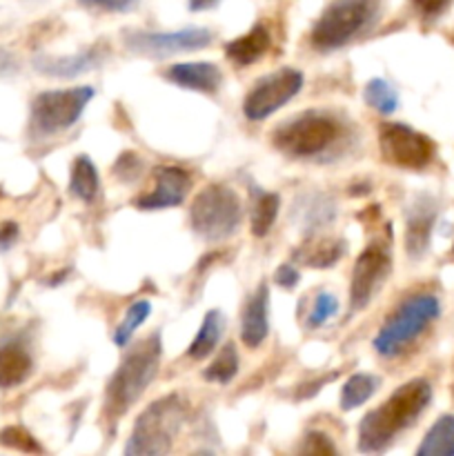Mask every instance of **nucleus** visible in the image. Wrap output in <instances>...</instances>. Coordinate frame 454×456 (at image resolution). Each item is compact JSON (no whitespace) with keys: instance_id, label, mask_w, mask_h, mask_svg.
I'll return each mask as SVG.
<instances>
[{"instance_id":"obj_1","label":"nucleus","mask_w":454,"mask_h":456,"mask_svg":"<svg viewBox=\"0 0 454 456\" xmlns=\"http://www.w3.org/2000/svg\"><path fill=\"white\" fill-rule=\"evenodd\" d=\"M432 401V386L414 379L392 392L390 399L363 417L359 426L361 452H381L403 430L412 428Z\"/></svg>"},{"instance_id":"obj_2","label":"nucleus","mask_w":454,"mask_h":456,"mask_svg":"<svg viewBox=\"0 0 454 456\" xmlns=\"http://www.w3.org/2000/svg\"><path fill=\"white\" fill-rule=\"evenodd\" d=\"M160 350H163L160 337L151 334L120 361L118 370L109 379L105 390V417L109 421L127 414V410L145 395L158 372Z\"/></svg>"},{"instance_id":"obj_3","label":"nucleus","mask_w":454,"mask_h":456,"mask_svg":"<svg viewBox=\"0 0 454 456\" xmlns=\"http://www.w3.org/2000/svg\"><path fill=\"white\" fill-rule=\"evenodd\" d=\"M343 136L341 120L325 111H303L280 123L272 134V142L289 159H312L332 150Z\"/></svg>"},{"instance_id":"obj_4","label":"nucleus","mask_w":454,"mask_h":456,"mask_svg":"<svg viewBox=\"0 0 454 456\" xmlns=\"http://www.w3.org/2000/svg\"><path fill=\"white\" fill-rule=\"evenodd\" d=\"M439 314L441 305L434 294H414L405 298L374 337V350L385 359H394L412 346L439 319Z\"/></svg>"},{"instance_id":"obj_5","label":"nucleus","mask_w":454,"mask_h":456,"mask_svg":"<svg viewBox=\"0 0 454 456\" xmlns=\"http://www.w3.org/2000/svg\"><path fill=\"white\" fill-rule=\"evenodd\" d=\"M381 0H332L312 27L310 40L319 52L341 49L374 22Z\"/></svg>"},{"instance_id":"obj_6","label":"nucleus","mask_w":454,"mask_h":456,"mask_svg":"<svg viewBox=\"0 0 454 456\" xmlns=\"http://www.w3.org/2000/svg\"><path fill=\"white\" fill-rule=\"evenodd\" d=\"M185 421V403L181 396L169 395L151 403L138 417L125 454H167Z\"/></svg>"},{"instance_id":"obj_7","label":"nucleus","mask_w":454,"mask_h":456,"mask_svg":"<svg viewBox=\"0 0 454 456\" xmlns=\"http://www.w3.org/2000/svg\"><path fill=\"white\" fill-rule=\"evenodd\" d=\"M243 208L236 191L227 185H207L196 194L190 209L191 230L205 240H225L239 230Z\"/></svg>"},{"instance_id":"obj_8","label":"nucleus","mask_w":454,"mask_h":456,"mask_svg":"<svg viewBox=\"0 0 454 456\" xmlns=\"http://www.w3.org/2000/svg\"><path fill=\"white\" fill-rule=\"evenodd\" d=\"M93 98L92 87H69L43 92L31 102V132L56 136L78 123L80 114Z\"/></svg>"},{"instance_id":"obj_9","label":"nucleus","mask_w":454,"mask_h":456,"mask_svg":"<svg viewBox=\"0 0 454 456\" xmlns=\"http://www.w3.org/2000/svg\"><path fill=\"white\" fill-rule=\"evenodd\" d=\"M378 145L387 163L403 169H426L436 154V145L426 134L401 123H383Z\"/></svg>"},{"instance_id":"obj_10","label":"nucleus","mask_w":454,"mask_h":456,"mask_svg":"<svg viewBox=\"0 0 454 456\" xmlns=\"http://www.w3.org/2000/svg\"><path fill=\"white\" fill-rule=\"evenodd\" d=\"M303 89V74L292 67L274 71L258 80L249 94L245 96L243 114L247 120H263L274 114L283 105H288L294 96Z\"/></svg>"},{"instance_id":"obj_11","label":"nucleus","mask_w":454,"mask_h":456,"mask_svg":"<svg viewBox=\"0 0 454 456\" xmlns=\"http://www.w3.org/2000/svg\"><path fill=\"white\" fill-rule=\"evenodd\" d=\"M212 43V34L203 27H190L181 31H129L125 34V45L129 52L151 58L174 56L203 49Z\"/></svg>"},{"instance_id":"obj_12","label":"nucleus","mask_w":454,"mask_h":456,"mask_svg":"<svg viewBox=\"0 0 454 456\" xmlns=\"http://www.w3.org/2000/svg\"><path fill=\"white\" fill-rule=\"evenodd\" d=\"M392 267V258L383 245L374 243L356 258L354 272L350 283V314L361 312L374 298L377 289L387 279Z\"/></svg>"},{"instance_id":"obj_13","label":"nucleus","mask_w":454,"mask_h":456,"mask_svg":"<svg viewBox=\"0 0 454 456\" xmlns=\"http://www.w3.org/2000/svg\"><path fill=\"white\" fill-rule=\"evenodd\" d=\"M154 176L156 185L134 200L138 209L174 208V205H181L190 194L191 176L182 167H158Z\"/></svg>"},{"instance_id":"obj_14","label":"nucleus","mask_w":454,"mask_h":456,"mask_svg":"<svg viewBox=\"0 0 454 456\" xmlns=\"http://www.w3.org/2000/svg\"><path fill=\"white\" fill-rule=\"evenodd\" d=\"M436 221V203L432 196L418 194L405 212V249L409 258H421L430 248L432 227Z\"/></svg>"},{"instance_id":"obj_15","label":"nucleus","mask_w":454,"mask_h":456,"mask_svg":"<svg viewBox=\"0 0 454 456\" xmlns=\"http://www.w3.org/2000/svg\"><path fill=\"white\" fill-rule=\"evenodd\" d=\"M267 307H270V289L265 283L256 288V292L247 298L240 319V338L247 347H258L267 338L270 323H267Z\"/></svg>"},{"instance_id":"obj_16","label":"nucleus","mask_w":454,"mask_h":456,"mask_svg":"<svg viewBox=\"0 0 454 456\" xmlns=\"http://www.w3.org/2000/svg\"><path fill=\"white\" fill-rule=\"evenodd\" d=\"M165 78L178 87L214 94L223 83V74L214 62H176L165 71Z\"/></svg>"},{"instance_id":"obj_17","label":"nucleus","mask_w":454,"mask_h":456,"mask_svg":"<svg viewBox=\"0 0 454 456\" xmlns=\"http://www.w3.org/2000/svg\"><path fill=\"white\" fill-rule=\"evenodd\" d=\"M102 62V53L98 49L74 53V56H40L36 58L34 67L45 76L53 78H76L80 74L96 69Z\"/></svg>"},{"instance_id":"obj_18","label":"nucleus","mask_w":454,"mask_h":456,"mask_svg":"<svg viewBox=\"0 0 454 456\" xmlns=\"http://www.w3.org/2000/svg\"><path fill=\"white\" fill-rule=\"evenodd\" d=\"M270 31L265 25H254L245 36H239L236 40L225 45V56L239 67H247L256 62L258 58L265 56L270 49Z\"/></svg>"},{"instance_id":"obj_19","label":"nucleus","mask_w":454,"mask_h":456,"mask_svg":"<svg viewBox=\"0 0 454 456\" xmlns=\"http://www.w3.org/2000/svg\"><path fill=\"white\" fill-rule=\"evenodd\" d=\"M31 374V356L16 343L0 346V390L20 386Z\"/></svg>"},{"instance_id":"obj_20","label":"nucleus","mask_w":454,"mask_h":456,"mask_svg":"<svg viewBox=\"0 0 454 456\" xmlns=\"http://www.w3.org/2000/svg\"><path fill=\"white\" fill-rule=\"evenodd\" d=\"M223 328H225V319H223L221 312L209 310L207 314H205L203 323H200L199 334H196V338L191 341V346L187 347V356L194 361L207 359V356L216 350L218 341H221Z\"/></svg>"},{"instance_id":"obj_21","label":"nucleus","mask_w":454,"mask_h":456,"mask_svg":"<svg viewBox=\"0 0 454 456\" xmlns=\"http://www.w3.org/2000/svg\"><path fill=\"white\" fill-rule=\"evenodd\" d=\"M418 456H454V417L445 414L423 436Z\"/></svg>"},{"instance_id":"obj_22","label":"nucleus","mask_w":454,"mask_h":456,"mask_svg":"<svg viewBox=\"0 0 454 456\" xmlns=\"http://www.w3.org/2000/svg\"><path fill=\"white\" fill-rule=\"evenodd\" d=\"M98 187H101V183H98V172L96 167H93V163L87 156H78V159L74 160V165H71L69 191L76 199L89 203V200L96 199Z\"/></svg>"},{"instance_id":"obj_23","label":"nucleus","mask_w":454,"mask_h":456,"mask_svg":"<svg viewBox=\"0 0 454 456\" xmlns=\"http://www.w3.org/2000/svg\"><path fill=\"white\" fill-rule=\"evenodd\" d=\"M381 386V379L374 377V374H354V377L347 379V383L343 386L341 392V408L345 412L350 410L361 408L368 399H372L374 392Z\"/></svg>"},{"instance_id":"obj_24","label":"nucleus","mask_w":454,"mask_h":456,"mask_svg":"<svg viewBox=\"0 0 454 456\" xmlns=\"http://www.w3.org/2000/svg\"><path fill=\"white\" fill-rule=\"evenodd\" d=\"M151 314V305L150 301H136L132 303V305L127 307V312H125L123 321L118 323V328L114 330V343L118 347H125L129 341H132L134 332H136L138 328H141L142 323H145L147 319H150Z\"/></svg>"},{"instance_id":"obj_25","label":"nucleus","mask_w":454,"mask_h":456,"mask_svg":"<svg viewBox=\"0 0 454 456\" xmlns=\"http://www.w3.org/2000/svg\"><path fill=\"white\" fill-rule=\"evenodd\" d=\"M236 374H239V352H236L234 343H227V346L218 352L216 359L212 361V365L205 370L203 377L212 383L227 386Z\"/></svg>"},{"instance_id":"obj_26","label":"nucleus","mask_w":454,"mask_h":456,"mask_svg":"<svg viewBox=\"0 0 454 456\" xmlns=\"http://www.w3.org/2000/svg\"><path fill=\"white\" fill-rule=\"evenodd\" d=\"M365 102L369 107L378 111L383 116L394 114L396 107H399V96H396L394 87H392L387 80L381 78H372L368 85H365Z\"/></svg>"},{"instance_id":"obj_27","label":"nucleus","mask_w":454,"mask_h":456,"mask_svg":"<svg viewBox=\"0 0 454 456\" xmlns=\"http://www.w3.org/2000/svg\"><path fill=\"white\" fill-rule=\"evenodd\" d=\"M280 199L276 194H263L256 200L252 212V234L263 239V236L270 234L272 225H274L276 216H279Z\"/></svg>"},{"instance_id":"obj_28","label":"nucleus","mask_w":454,"mask_h":456,"mask_svg":"<svg viewBox=\"0 0 454 456\" xmlns=\"http://www.w3.org/2000/svg\"><path fill=\"white\" fill-rule=\"evenodd\" d=\"M343 252H345L343 240H319L316 245L303 249L301 256L310 267H329L343 256Z\"/></svg>"},{"instance_id":"obj_29","label":"nucleus","mask_w":454,"mask_h":456,"mask_svg":"<svg viewBox=\"0 0 454 456\" xmlns=\"http://www.w3.org/2000/svg\"><path fill=\"white\" fill-rule=\"evenodd\" d=\"M0 444H3L4 448L18 450V452H34V454L43 452V448L38 445V441H36L29 432L22 430V428H18V426L4 428V430L0 432Z\"/></svg>"},{"instance_id":"obj_30","label":"nucleus","mask_w":454,"mask_h":456,"mask_svg":"<svg viewBox=\"0 0 454 456\" xmlns=\"http://www.w3.org/2000/svg\"><path fill=\"white\" fill-rule=\"evenodd\" d=\"M338 310V301L332 297V294L323 292L316 297L314 307L310 312V319H307V328H320V325L328 323Z\"/></svg>"},{"instance_id":"obj_31","label":"nucleus","mask_w":454,"mask_h":456,"mask_svg":"<svg viewBox=\"0 0 454 456\" xmlns=\"http://www.w3.org/2000/svg\"><path fill=\"white\" fill-rule=\"evenodd\" d=\"M78 3L87 9H96V12L120 13L132 9L136 4V0H78Z\"/></svg>"},{"instance_id":"obj_32","label":"nucleus","mask_w":454,"mask_h":456,"mask_svg":"<svg viewBox=\"0 0 454 456\" xmlns=\"http://www.w3.org/2000/svg\"><path fill=\"white\" fill-rule=\"evenodd\" d=\"M303 452L305 454H334L336 452V448H334V444L325 435H320V432H310V435L305 436Z\"/></svg>"},{"instance_id":"obj_33","label":"nucleus","mask_w":454,"mask_h":456,"mask_svg":"<svg viewBox=\"0 0 454 456\" xmlns=\"http://www.w3.org/2000/svg\"><path fill=\"white\" fill-rule=\"evenodd\" d=\"M412 3L426 18H436L452 4V0H412Z\"/></svg>"},{"instance_id":"obj_34","label":"nucleus","mask_w":454,"mask_h":456,"mask_svg":"<svg viewBox=\"0 0 454 456\" xmlns=\"http://www.w3.org/2000/svg\"><path fill=\"white\" fill-rule=\"evenodd\" d=\"M274 279H276V283L280 285V288L292 289L294 285L298 283V272H296V267L289 265V263H285V265H280L279 270H276Z\"/></svg>"},{"instance_id":"obj_35","label":"nucleus","mask_w":454,"mask_h":456,"mask_svg":"<svg viewBox=\"0 0 454 456\" xmlns=\"http://www.w3.org/2000/svg\"><path fill=\"white\" fill-rule=\"evenodd\" d=\"M18 239L16 223H0V249H9Z\"/></svg>"},{"instance_id":"obj_36","label":"nucleus","mask_w":454,"mask_h":456,"mask_svg":"<svg viewBox=\"0 0 454 456\" xmlns=\"http://www.w3.org/2000/svg\"><path fill=\"white\" fill-rule=\"evenodd\" d=\"M218 0H187V4H190L191 12H203V9H209L214 7Z\"/></svg>"},{"instance_id":"obj_37","label":"nucleus","mask_w":454,"mask_h":456,"mask_svg":"<svg viewBox=\"0 0 454 456\" xmlns=\"http://www.w3.org/2000/svg\"><path fill=\"white\" fill-rule=\"evenodd\" d=\"M452 254H454V248H452Z\"/></svg>"}]
</instances>
